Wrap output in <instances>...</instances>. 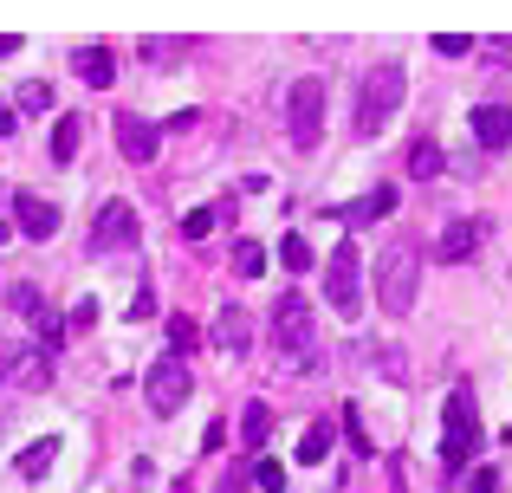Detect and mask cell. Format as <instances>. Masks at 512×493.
Wrapping results in <instances>:
<instances>
[{
    "mask_svg": "<svg viewBox=\"0 0 512 493\" xmlns=\"http://www.w3.org/2000/svg\"><path fill=\"white\" fill-rule=\"evenodd\" d=\"M402 91H409V78H402V65H396V59L370 65V72L357 78V137H376V130L396 117Z\"/></svg>",
    "mask_w": 512,
    "mask_h": 493,
    "instance_id": "obj_3",
    "label": "cell"
},
{
    "mask_svg": "<svg viewBox=\"0 0 512 493\" xmlns=\"http://www.w3.org/2000/svg\"><path fill=\"white\" fill-rule=\"evenodd\" d=\"M7 383L26 390V396H39L52 383V351H46V344H13V351H7Z\"/></svg>",
    "mask_w": 512,
    "mask_h": 493,
    "instance_id": "obj_9",
    "label": "cell"
},
{
    "mask_svg": "<svg viewBox=\"0 0 512 493\" xmlns=\"http://www.w3.org/2000/svg\"><path fill=\"white\" fill-rule=\"evenodd\" d=\"M247 468H253V487H260V493H286V468H279V461H247Z\"/></svg>",
    "mask_w": 512,
    "mask_h": 493,
    "instance_id": "obj_26",
    "label": "cell"
},
{
    "mask_svg": "<svg viewBox=\"0 0 512 493\" xmlns=\"http://www.w3.org/2000/svg\"><path fill=\"white\" fill-rule=\"evenodd\" d=\"M409 176H415V182L441 176V150H435V143H428V137H415V143H409Z\"/></svg>",
    "mask_w": 512,
    "mask_h": 493,
    "instance_id": "obj_21",
    "label": "cell"
},
{
    "mask_svg": "<svg viewBox=\"0 0 512 493\" xmlns=\"http://www.w3.org/2000/svg\"><path fill=\"white\" fill-rule=\"evenodd\" d=\"M279 260H286L292 273H305V266H312V247H305L299 234H286V241H279Z\"/></svg>",
    "mask_w": 512,
    "mask_h": 493,
    "instance_id": "obj_30",
    "label": "cell"
},
{
    "mask_svg": "<svg viewBox=\"0 0 512 493\" xmlns=\"http://www.w3.org/2000/svg\"><path fill=\"white\" fill-rule=\"evenodd\" d=\"M331 442H338V429H331V416H318L312 429L299 435V461H305V468H318V461L331 455Z\"/></svg>",
    "mask_w": 512,
    "mask_h": 493,
    "instance_id": "obj_17",
    "label": "cell"
},
{
    "mask_svg": "<svg viewBox=\"0 0 512 493\" xmlns=\"http://www.w3.org/2000/svg\"><path fill=\"white\" fill-rule=\"evenodd\" d=\"M0 241H7V228H0Z\"/></svg>",
    "mask_w": 512,
    "mask_h": 493,
    "instance_id": "obj_38",
    "label": "cell"
},
{
    "mask_svg": "<svg viewBox=\"0 0 512 493\" xmlns=\"http://www.w3.org/2000/svg\"><path fill=\"white\" fill-rule=\"evenodd\" d=\"M0 383H7V351H0Z\"/></svg>",
    "mask_w": 512,
    "mask_h": 493,
    "instance_id": "obj_37",
    "label": "cell"
},
{
    "mask_svg": "<svg viewBox=\"0 0 512 493\" xmlns=\"http://www.w3.org/2000/svg\"><path fill=\"white\" fill-rule=\"evenodd\" d=\"M474 493H500V474H493V468H474Z\"/></svg>",
    "mask_w": 512,
    "mask_h": 493,
    "instance_id": "obj_35",
    "label": "cell"
},
{
    "mask_svg": "<svg viewBox=\"0 0 512 493\" xmlns=\"http://www.w3.org/2000/svg\"><path fill=\"white\" fill-rule=\"evenodd\" d=\"M130 318H156V286H137V305H130Z\"/></svg>",
    "mask_w": 512,
    "mask_h": 493,
    "instance_id": "obj_34",
    "label": "cell"
},
{
    "mask_svg": "<svg viewBox=\"0 0 512 493\" xmlns=\"http://www.w3.org/2000/svg\"><path fill=\"white\" fill-rule=\"evenodd\" d=\"M480 241H487V221H448V234H441V247H435V260H474Z\"/></svg>",
    "mask_w": 512,
    "mask_h": 493,
    "instance_id": "obj_12",
    "label": "cell"
},
{
    "mask_svg": "<svg viewBox=\"0 0 512 493\" xmlns=\"http://www.w3.org/2000/svg\"><path fill=\"white\" fill-rule=\"evenodd\" d=\"M474 455H480V409H474V390L454 383L448 403H441V468L461 474Z\"/></svg>",
    "mask_w": 512,
    "mask_h": 493,
    "instance_id": "obj_2",
    "label": "cell"
},
{
    "mask_svg": "<svg viewBox=\"0 0 512 493\" xmlns=\"http://www.w3.org/2000/svg\"><path fill=\"white\" fill-rule=\"evenodd\" d=\"M266 435H273V409H266V403H253L247 416H240V442H247L253 455H260V448H266Z\"/></svg>",
    "mask_w": 512,
    "mask_h": 493,
    "instance_id": "obj_19",
    "label": "cell"
},
{
    "mask_svg": "<svg viewBox=\"0 0 512 493\" xmlns=\"http://www.w3.org/2000/svg\"><path fill=\"white\" fill-rule=\"evenodd\" d=\"M188 390H195V377H188V364H182L175 351H169V357H156V364L143 370V396H150L156 416H175V409L188 403Z\"/></svg>",
    "mask_w": 512,
    "mask_h": 493,
    "instance_id": "obj_7",
    "label": "cell"
},
{
    "mask_svg": "<svg viewBox=\"0 0 512 493\" xmlns=\"http://www.w3.org/2000/svg\"><path fill=\"white\" fill-rule=\"evenodd\" d=\"M428 46H435L441 59H467V52H474V39H467V33H435Z\"/></svg>",
    "mask_w": 512,
    "mask_h": 493,
    "instance_id": "obj_29",
    "label": "cell"
},
{
    "mask_svg": "<svg viewBox=\"0 0 512 493\" xmlns=\"http://www.w3.org/2000/svg\"><path fill=\"white\" fill-rule=\"evenodd\" d=\"M169 344H175V357H195L201 351V325L188 312H169Z\"/></svg>",
    "mask_w": 512,
    "mask_h": 493,
    "instance_id": "obj_20",
    "label": "cell"
},
{
    "mask_svg": "<svg viewBox=\"0 0 512 493\" xmlns=\"http://www.w3.org/2000/svg\"><path fill=\"white\" fill-rule=\"evenodd\" d=\"M234 279H260V266H266V253H260V241H234Z\"/></svg>",
    "mask_w": 512,
    "mask_h": 493,
    "instance_id": "obj_24",
    "label": "cell"
},
{
    "mask_svg": "<svg viewBox=\"0 0 512 493\" xmlns=\"http://www.w3.org/2000/svg\"><path fill=\"white\" fill-rule=\"evenodd\" d=\"M415 292H422V247H415L409 234H396V241L376 253V305H383L389 318H409Z\"/></svg>",
    "mask_w": 512,
    "mask_h": 493,
    "instance_id": "obj_1",
    "label": "cell"
},
{
    "mask_svg": "<svg viewBox=\"0 0 512 493\" xmlns=\"http://www.w3.org/2000/svg\"><path fill=\"white\" fill-rule=\"evenodd\" d=\"M78 137H85V124H78V117H59V124H52V143H46L52 163H72V156H78Z\"/></svg>",
    "mask_w": 512,
    "mask_h": 493,
    "instance_id": "obj_18",
    "label": "cell"
},
{
    "mask_svg": "<svg viewBox=\"0 0 512 493\" xmlns=\"http://www.w3.org/2000/svg\"><path fill=\"white\" fill-rule=\"evenodd\" d=\"M91 318H98V305L78 299V305H72V318H65V331H91Z\"/></svg>",
    "mask_w": 512,
    "mask_h": 493,
    "instance_id": "obj_32",
    "label": "cell"
},
{
    "mask_svg": "<svg viewBox=\"0 0 512 493\" xmlns=\"http://www.w3.org/2000/svg\"><path fill=\"white\" fill-rule=\"evenodd\" d=\"M13 124H20V111H7V104H0V137H13Z\"/></svg>",
    "mask_w": 512,
    "mask_h": 493,
    "instance_id": "obj_36",
    "label": "cell"
},
{
    "mask_svg": "<svg viewBox=\"0 0 512 493\" xmlns=\"http://www.w3.org/2000/svg\"><path fill=\"white\" fill-rule=\"evenodd\" d=\"M52 461H59V442H33V448H26V455H20V461H13V468H20V474H26V481H39V474H46V468H52Z\"/></svg>",
    "mask_w": 512,
    "mask_h": 493,
    "instance_id": "obj_23",
    "label": "cell"
},
{
    "mask_svg": "<svg viewBox=\"0 0 512 493\" xmlns=\"http://www.w3.org/2000/svg\"><path fill=\"white\" fill-rule=\"evenodd\" d=\"M13 111H26V117H39V111H52V85H39V78H26L20 91H13Z\"/></svg>",
    "mask_w": 512,
    "mask_h": 493,
    "instance_id": "obj_22",
    "label": "cell"
},
{
    "mask_svg": "<svg viewBox=\"0 0 512 493\" xmlns=\"http://www.w3.org/2000/svg\"><path fill=\"white\" fill-rule=\"evenodd\" d=\"M325 305L338 318H357L363 312V247L357 241H338L325 260Z\"/></svg>",
    "mask_w": 512,
    "mask_h": 493,
    "instance_id": "obj_5",
    "label": "cell"
},
{
    "mask_svg": "<svg viewBox=\"0 0 512 493\" xmlns=\"http://www.w3.org/2000/svg\"><path fill=\"white\" fill-rule=\"evenodd\" d=\"M227 448V422H208V435H201V455H221Z\"/></svg>",
    "mask_w": 512,
    "mask_h": 493,
    "instance_id": "obj_33",
    "label": "cell"
},
{
    "mask_svg": "<svg viewBox=\"0 0 512 493\" xmlns=\"http://www.w3.org/2000/svg\"><path fill=\"white\" fill-rule=\"evenodd\" d=\"M286 124H292V143H299V150H318V137H325V85H318V78H299V85L286 91Z\"/></svg>",
    "mask_w": 512,
    "mask_h": 493,
    "instance_id": "obj_6",
    "label": "cell"
},
{
    "mask_svg": "<svg viewBox=\"0 0 512 493\" xmlns=\"http://www.w3.org/2000/svg\"><path fill=\"white\" fill-rule=\"evenodd\" d=\"M474 137H480V150H506L512 143V104H480L474 111Z\"/></svg>",
    "mask_w": 512,
    "mask_h": 493,
    "instance_id": "obj_15",
    "label": "cell"
},
{
    "mask_svg": "<svg viewBox=\"0 0 512 493\" xmlns=\"http://www.w3.org/2000/svg\"><path fill=\"white\" fill-rule=\"evenodd\" d=\"M117 150H124L130 163H150V156L163 150V130H156L150 117H137V111H117Z\"/></svg>",
    "mask_w": 512,
    "mask_h": 493,
    "instance_id": "obj_10",
    "label": "cell"
},
{
    "mask_svg": "<svg viewBox=\"0 0 512 493\" xmlns=\"http://www.w3.org/2000/svg\"><path fill=\"white\" fill-rule=\"evenodd\" d=\"M214 338H221V351L247 357V351H253V318H247V305H221V318H214Z\"/></svg>",
    "mask_w": 512,
    "mask_h": 493,
    "instance_id": "obj_14",
    "label": "cell"
},
{
    "mask_svg": "<svg viewBox=\"0 0 512 493\" xmlns=\"http://www.w3.org/2000/svg\"><path fill=\"white\" fill-rule=\"evenodd\" d=\"M13 228H20L26 241H52V234H59V208L39 202V195H13Z\"/></svg>",
    "mask_w": 512,
    "mask_h": 493,
    "instance_id": "obj_11",
    "label": "cell"
},
{
    "mask_svg": "<svg viewBox=\"0 0 512 493\" xmlns=\"http://www.w3.org/2000/svg\"><path fill=\"white\" fill-rule=\"evenodd\" d=\"M273 344H279V357H286V370H305V357L318 351V338H312V299H305V292H279V305H273Z\"/></svg>",
    "mask_w": 512,
    "mask_h": 493,
    "instance_id": "obj_4",
    "label": "cell"
},
{
    "mask_svg": "<svg viewBox=\"0 0 512 493\" xmlns=\"http://www.w3.org/2000/svg\"><path fill=\"white\" fill-rule=\"evenodd\" d=\"M396 202H402L396 182H376V189L363 195L357 208H344V221H389V215H396Z\"/></svg>",
    "mask_w": 512,
    "mask_h": 493,
    "instance_id": "obj_16",
    "label": "cell"
},
{
    "mask_svg": "<svg viewBox=\"0 0 512 493\" xmlns=\"http://www.w3.org/2000/svg\"><path fill=\"white\" fill-rule=\"evenodd\" d=\"M221 221H227V208H195V215L182 221V241H208V234L221 228Z\"/></svg>",
    "mask_w": 512,
    "mask_h": 493,
    "instance_id": "obj_25",
    "label": "cell"
},
{
    "mask_svg": "<svg viewBox=\"0 0 512 493\" xmlns=\"http://www.w3.org/2000/svg\"><path fill=\"white\" fill-rule=\"evenodd\" d=\"M247 487H253V468H247V461L221 468V481H214V493H247Z\"/></svg>",
    "mask_w": 512,
    "mask_h": 493,
    "instance_id": "obj_28",
    "label": "cell"
},
{
    "mask_svg": "<svg viewBox=\"0 0 512 493\" xmlns=\"http://www.w3.org/2000/svg\"><path fill=\"white\" fill-rule=\"evenodd\" d=\"M7 305H13L20 318H39V312H46V299H39L33 286H13V292H7Z\"/></svg>",
    "mask_w": 512,
    "mask_h": 493,
    "instance_id": "obj_31",
    "label": "cell"
},
{
    "mask_svg": "<svg viewBox=\"0 0 512 493\" xmlns=\"http://www.w3.org/2000/svg\"><path fill=\"white\" fill-rule=\"evenodd\" d=\"M182 46H195V39H143V59H150V65H175Z\"/></svg>",
    "mask_w": 512,
    "mask_h": 493,
    "instance_id": "obj_27",
    "label": "cell"
},
{
    "mask_svg": "<svg viewBox=\"0 0 512 493\" xmlns=\"http://www.w3.org/2000/svg\"><path fill=\"white\" fill-rule=\"evenodd\" d=\"M72 72L85 78L91 91H104V85L117 78V52H111V46H72Z\"/></svg>",
    "mask_w": 512,
    "mask_h": 493,
    "instance_id": "obj_13",
    "label": "cell"
},
{
    "mask_svg": "<svg viewBox=\"0 0 512 493\" xmlns=\"http://www.w3.org/2000/svg\"><path fill=\"white\" fill-rule=\"evenodd\" d=\"M91 253H137V208L130 202H104L98 221H91Z\"/></svg>",
    "mask_w": 512,
    "mask_h": 493,
    "instance_id": "obj_8",
    "label": "cell"
}]
</instances>
